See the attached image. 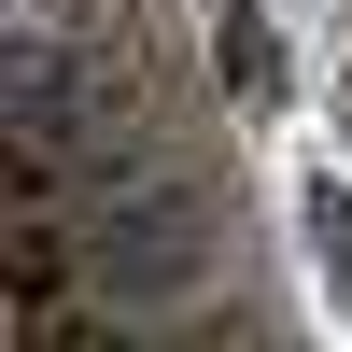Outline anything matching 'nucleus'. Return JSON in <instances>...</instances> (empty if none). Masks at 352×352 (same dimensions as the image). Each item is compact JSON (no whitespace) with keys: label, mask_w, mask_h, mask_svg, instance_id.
Instances as JSON below:
<instances>
[{"label":"nucleus","mask_w":352,"mask_h":352,"mask_svg":"<svg viewBox=\"0 0 352 352\" xmlns=\"http://www.w3.org/2000/svg\"><path fill=\"white\" fill-rule=\"evenodd\" d=\"M226 71H240V99H268V85H282V71H268V28H254L240 0H226Z\"/></svg>","instance_id":"obj_1"}]
</instances>
